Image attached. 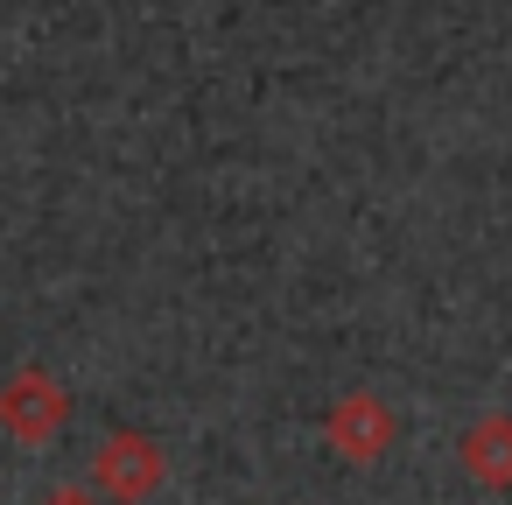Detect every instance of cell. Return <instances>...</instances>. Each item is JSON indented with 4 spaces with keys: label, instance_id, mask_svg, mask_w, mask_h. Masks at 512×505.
<instances>
[{
    "label": "cell",
    "instance_id": "cell-1",
    "mask_svg": "<svg viewBox=\"0 0 512 505\" xmlns=\"http://www.w3.org/2000/svg\"><path fill=\"white\" fill-rule=\"evenodd\" d=\"M162 477H169V456H162L148 435H127V428L106 435L99 456H92V484H99L113 505H141V498H155Z\"/></svg>",
    "mask_w": 512,
    "mask_h": 505
},
{
    "label": "cell",
    "instance_id": "cell-2",
    "mask_svg": "<svg viewBox=\"0 0 512 505\" xmlns=\"http://www.w3.org/2000/svg\"><path fill=\"white\" fill-rule=\"evenodd\" d=\"M64 421H71V393L43 365H22L15 379H0V428L15 442H50Z\"/></svg>",
    "mask_w": 512,
    "mask_h": 505
},
{
    "label": "cell",
    "instance_id": "cell-3",
    "mask_svg": "<svg viewBox=\"0 0 512 505\" xmlns=\"http://www.w3.org/2000/svg\"><path fill=\"white\" fill-rule=\"evenodd\" d=\"M393 435H400V421H393V407L379 400V393H344L337 407H330V421H323V442H330V456H344V463H379L386 449H393Z\"/></svg>",
    "mask_w": 512,
    "mask_h": 505
},
{
    "label": "cell",
    "instance_id": "cell-4",
    "mask_svg": "<svg viewBox=\"0 0 512 505\" xmlns=\"http://www.w3.org/2000/svg\"><path fill=\"white\" fill-rule=\"evenodd\" d=\"M463 470L484 484V491H512V414H484L470 435H463Z\"/></svg>",
    "mask_w": 512,
    "mask_h": 505
}]
</instances>
